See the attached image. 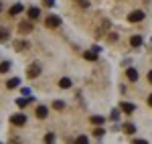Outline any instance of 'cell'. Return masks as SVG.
<instances>
[{
    "mask_svg": "<svg viewBox=\"0 0 152 144\" xmlns=\"http://www.w3.org/2000/svg\"><path fill=\"white\" fill-rule=\"evenodd\" d=\"M148 81H150V83H152V71L148 73Z\"/></svg>",
    "mask_w": 152,
    "mask_h": 144,
    "instance_id": "cell-27",
    "label": "cell"
},
{
    "mask_svg": "<svg viewBox=\"0 0 152 144\" xmlns=\"http://www.w3.org/2000/svg\"><path fill=\"white\" fill-rule=\"evenodd\" d=\"M59 87L69 89V87H71V79H69V77H61V79H59Z\"/></svg>",
    "mask_w": 152,
    "mask_h": 144,
    "instance_id": "cell-10",
    "label": "cell"
},
{
    "mask_svg": "<svg viewBox=\"0 0 152 144\" xmlns=\"http://www.w3.org/2000/svg\"><path fill=\"white\" fill-rule=\"evenodd\" d=\"M8 69H10V61H2L0 63V73H6Z\"/></svg>",
    "mask_w": 152,
    "mask_h": 144,
    "instance_id": "cell-16",
    "label": "cell"
},
{
    "mask_svg": "<svg viewBox=\"0 0 152 144\" xmlns=\"http://www.w3.org/2000/svg\"><path fill=\"white\" fill-rule=\"evenodd\" d=\"M45 144H55V134L49 132L47 136H45Z\"/></svg>",
    "mask_w": 152,
    "mask_h": 144,
    "instance_id": "cell-18",
    "label": "cell"
},
{
    "mask_svg": "<svg viewBox=\"0 0 152 144\" xmlns=\"http://www.w3.org/2000/svg\"><path fill=\"white\" fill-rule=\"evenodd\" d=\"M130 45H132V47H140V45H142V37L134 35L132 39H130Z\"/></svg>",
    "mask_w": 152,
    "mask_h": 144,
    "instance_id": "cell-12",
    "label": "cell"
},
{
    "mask_svg": "<svg viewBox=\"0 0 152 144\" xmlns=\"http://www.w3.org/2000/svg\"><path fill=\"white\" fill-rule=\"evenodd\" d=\"M8 89H12V87H18V77H14V79H10V81H8Z\"/></svg>",
    "mask_w": 152,
    "mask_h": 144,
    "instance_id": "cell-19",
    "label": "cell"
},
{
    "mask_svg": "<svg viewBox=\"0 0 152 144\" xmlns=\"http://www.w3.org/2000/svg\"><path fill=\"white\" fill-rule=\"evenodd\" d=\"M23 12V4H14V6H10V14L12 16H16V14H20Z\"/></svg>",
    "mask_w": 152,
    "mask_h": 144,
    "instance_id": "cell-13",
    "label": "cell"
},
{
    "mask_svg": "<svg viewBox=\"0 0 152 144\" xmlns=\"http://www.w3.org/2000/svg\"><path fill=\"white\" fill-rule=\"evenodd\" d=\"M75 144H89V140H87V136H77Z\"/></svg>",
    "mask_w": 152,
    "mask_h": 144,
    "instance_id": "cell-20",
    "label": "cell"
},
{
    "mask_svg": "<svg viewBox=\"0 0 152 144\" xmlns=\"http://www.w3.org/2000/svg\"><path fill=\"white\" fill-rule=\"evenodd\" d=\"M126 77H128L130 81H136V79H138V71H136L134 67H130L128 71H126Z\"/></svg>",
    "mask_w": 152,
    "mask_h": 144,
    "instance_id": "cell-7",
    "label": "cell"
},
{
    "mask_svg": "<svg viewBox=\"0 0 152 144\" xmlns=\"http://www.w3.org/2000/svg\"><path fill=\"white\" fill-rule=\"evenodd\" d=\"M120 108L124 110L126 114H132V112L136 110V106H134V104H130V102H122V106H120Z\"/></svg>",
    "mask_w": 152,
    "mask_h": 144,
    "instance_id": "cell-6",
    "label": "cell"
},
{
    "mask_svg": "<svg viewBox=\"0 0 152 144\" xmlns=\"http://www.w3.org/2000/svg\"><path fill=\"white\" fill-rule=\"evenodd\" d=\"M0 10H2V4H0Z\"/></svg>",
    "mask_w": 152,
    "mask_h": 144,
    "instance_id": "cell-29",
    "label": "cell"
},
{
    "mask_svg": "<svg viewBox=\"0 0 152 144\" xmlns=\"http://www.w3.org/2000/svg\"><path fill=\"white\" fill-rule=\"evenodd\" d=\"M10 124L12 126H24V124H26V116H24V114H12Z\"/></svg>",
    "mask_w": 152,
    "mask_h": 144,
    "instance_id": "cell-2",
    "label": "cell"
},
{
    "mask_svg": "<svg viewBox=\"0 0 152 144\" xmlns=\"http://www.w3.org/2000/svg\"><path fill=\"white\" fill-rule=\"evenodd\" d=\"M39 14H41V10H39L37 6H31V8H28V18H31V20L39 18Z\"/></svg>",
    "mask_w": 152,
    "mask_h": 144,
    "instance_id": "cell-8",
    "label": "cell"
},
{
    "mask_svg": "<svg viewBox=\"0 0 152 144\" xmlns=\"http://www.w3.org/2000/svg\"><path fill=\"white\" fill-rule=\"evenodd\" d=\"M142 18H144V12L142 10H132L128 14V23H140Z\"/></svg>",
    "mask_w": 152,
    "mask_h": 144,
    "instance_id": "cell-4",
    "label": "cell"
},
{
    "mask_svg": "<svg viewBox=\"0 0 152 144\" xmlns=\"http://www.w3.org/2000/svg\"><path fill=\"white\" fill-rule=\"evenodd\" d=\"M45 24H47L49 29H59V26H61V18L55 16V14H51V16L45 18Z\"/></svg>",
    "mask_w": 152,
    "mask_h": 144,
    "instance_id": "cell-3",
    "label": "cell"
},
{
    "mask_svg": "<svg viewBox=\"0 0 152 144\" xmlns=\"http://www.w3.org/2000/svg\"><path fill=\"white\" fill-rule=\"evenodd\" d=\"M53 108H55V110H63V108H65V104H63V102H59V99H57V102L53 104Z\"/></svg>",
    "mask_w": 152,
    "mask_h": 144,
    "instance_id": "cell-23",
    "label": "cell"
},
{
    "mask_svg": "<svg viewBox=\"0 0 152 144\" xmlns=\"http://www.w3.org/2000/svg\"><path fill=\"white\" fill-rule=\"evenodd\" d=\"M41 75V63L39 61H33L28 67H26V77H31V79H35Z\"/></svg>",
    "mask_w": 152,
    "mask_h": 144,
    "instance_id": "cell-1",
    "label": "cell"
},
{
    "mask_svg": "<svg viewBox=\"0 0 152 144\" xmlns=\"http://www.w3.org/2000/svg\"><path fill=\"white\" fill-rule=\"evenodd\" d=\"M47 114H49V110L45 108V106H39V108H37V118L43 120V118H47Z\"/></svg>",
    "mask_w": 152,
    "mask_h": 144,
    "instance_id": "cell-9",
    "label": "cell"
},
{
    "mask_svg": "<svg viewBox=\"0 0 152 144\" xmlns=\"http://www.w3.org/2000/svg\"><path fill=\"white\" fill-rule=\"evenodd\" d=\"M8 39H10V31L4 29V26H0V41H8Z\"/></svg>",
    "mask_w": 152,
    "mask_h": 144,
    "instance_id": "cell-11",
    "label": "cell"
},
{
    "mask_svg": "<svg viewBox=\"0 0 152 144\" xmlns=\"http://www.w3.org/2000/svg\"><path fill=\"white\" fill-rule=\"evenodd\" d=\"M26 104H28V99H24V97H20V99L16 102V106H18V108H24Z\"/></svg>",
    "mask_w": 152,
    "mask_h": 144,
    "instance_id": "cell-22",
    "label": "cell"
},
{
    "mask_svg": "<svg viewBox=\"0 0 152 144\" xmlns=\"http://www.w3.org/2000/svg\"><path fill=\"white\" fill-rule=\"evenodd\" d=\"M124 132L126 134H134L136 132V126H134V124H124Z\"/></svg>",
    "mask_w": 152,
    "mask_h": 144,
    "instance_id": "cell-15",
    "label": "cell"
},
{
    "mask_svg": "<svg viewBox=\"0 0 152 144\" xmlns=\"http://www.w3.org/2000/svg\"><path fill=\"white\" fill-rule=\"evenodd\" d=\"M43 4H45V6H53L55 2H53V0H43Z\"/></svg>",
    "mask_w": 152,
    "mask_h": 144,
    "instance_id": "cell-24",
    "label": "cell"
},
{
    "mask_svg": "<svg viewBox=\"0 0 152 144\" xmlns=\"http://www.w3.org/2000/svg\"><path fill=\"white\" fill-rule=\"evenodd\" d=\"M132 144H148V142H146V140H142V138H140V140H134Z\"/></svg>",
    "mask_w": 152,
    "mask_h": 144,
    "instance_id": "cell-25",
    "label": "cell"
},
{
    "mask_svg": "<svg viewBox=\"0 0 152 144\" xmlns=\"http://www.w3.org/2000/svg\"><path fill=\"white\" fill-rule=\"evenodd\" d=\"M83 57H85L87 61H95V59H97V53H94V51H85Z\"/></svg>",
    "mask_w": 152,
    "mask_h": 144,
    "instance_id": "cell-14",
    "label": "cell"
},
{
    "mask_svg": "<svg viewBox=\"0 0 152 144\" xmlns=\"http://www.w3.org/2000/svg\"><path fill=\"white\" fill-rule=\"evenodd\" d=\"M18 31H20L23 35L31 33V31H33V23H31V20H23V23L18 24Z\"/></svg>",
    "mask_w": 152,
    "mask_h": 144,
    "instance_id": "cell-5",
    "label": "cell"
},
{
    "mask_svg": "<svg viewBox=\"0 0 152 144\" xmlns=\"http://www.w3.org/2000/svg\"><path fill=\"white\" fill-rule=\"evenodd\" d=\"M105 122V118H102V116H91V124H97V126H99V124H104Z\"/></svg>",
    "mask_w": 152,
    "mask_h": 144,
    "instance_id": "cell-17",
    "label": "cell"
},
{
    "mask_svg": "<svg viewBox=\"0 0 152 144\" xmlns=\"http://www.w3.org/2000/svg\"><path fill=\"white\" fill-rule=\"evenodd\" d=\"M148 106H150V108H152V94H150V96H148Z\"/></svg>",
    "mask_w": 152,
    "mask_h": 144,
    "instance_id": "cell-26",
    "label": "cell"
},
{
    "mask_svg": "<svg viewBox=\"0 0 152 144\" xmlns=\"http://www.w3.org/2000/svg\"><path fill=\"white\" fill-rule=\"evenodd\" d=\"M77 2H81V4H83V2H87V0H77Z\"/></svg>",
    "mask_w": 152,
    "mask_h": 144,
    "instance_id": "cell-28",
    "label": "cell"
},
{
    "mask_svg": "<svg viewBox=\"0 0 152 144\" xmlns=\"http://www.w3.org/2000/svg\"><path fill=\"white\" fill-rule=\"evenodd\" d=\"M24 47H28V43H24V41H18L16 43V51H23Z\"/></svg>",
    "mask_w": 152,
    "mask_h": 144,
    "instance_id": "cell-21",
    "label": "cell"
}]
</instances>
